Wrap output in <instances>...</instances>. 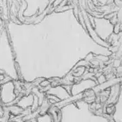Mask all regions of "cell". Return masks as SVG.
<instances>
[{
  "instance_id": "cell-1",
  "label": "cell",
  "mask_w": 122,
  "mask_h": 122,
  "mask_svg": "<svg viewBox=\"0 0 122 122\" xmlns=\"http://www.w3.org/2000/svg\"><path fill=\"white\" fill-rule=\"evenodd\" d=\"M114 112H115V107L114 106L113 104H109V105L107 107V108L106 109V113H107L108 115L111 116V115H112Z\"/></svg>"
},
{
  "instance_id": "cell-2",
  "label": "cell",
  "mask_w": 122,
  "mask_h": 122,
  "mask_svg": "<svg viewBox=\"0 0 122 122\" xmlns=\"http://www.w3.org/2000/svg\"><path fill=\"white\" fill-rule=\"evenodd\" d=\"M94 59V55H93L92 54H89V55H87V56H86V57L85 60H86V61H92Z\"/></svg>"
}]
</instances>
